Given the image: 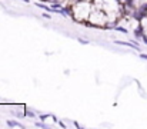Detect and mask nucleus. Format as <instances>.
I'll use <instances>...</instances> for the list:
<instances>
[{"mask_svg":"<svg viewBox=\"0 0 147 129\" xmlns=\"http://www.w3.org/2000/svg\"><path fill=\"white\" fill-rule=\"evenodd\" d=\"M34 126H36V128H45V129L49 128V125H46V124H42V122H36V124H34Z\"/></svg>","mask_w":147,"mask_h":129,"instance_id":"4","label":"nucleus"},{"mask_svg":"<svg viewBox=\"0 0 147 129\" xmlns=\"http://www.w3.org/2000/svg\"><path fill=\"white\" fill-rule=\"evenodd\" d=\"M11 115H14L16 118H24V112H16V111H11Z\"/></svg>","mask_w":147,"mask_h":129,"instance_id":"3","label":"nucleus"},{"mask_svg":"<svg viewBox=\"0 0 147 129\" xmlns=\"http://www.w3.org/2000/svg\"><path fill=\"white\" fill-rule=\"evenodd\" d=\"M22 1H24V3H29V0H22Z\"/></svg>","mask_w":147,"mask_h":129,"instance_id":"10","label":"nucleus"},{"mask_svg":"<svg viewBox=\"0 0 147 129\" xmlns=\"http://www.w3.org/2000/svg\"><path fill=\"white\" fill-rule=\"evenodd\" d=\"M24 115H26V116H29V118H34V116H36V113H34V112H32V111H24Z\"/></svg>","mask_w":147,"mask_h":129,"instance_id":"5","label":"nucleus"},{"mask_svg":"<svg viewBox=\"0 0 147 129\" xmlns=\"http://www.w3.org/2000/svg\"><path fill=\"white\" fill-rule=\"evenodd\" d=\"M7 126L9 128H24L22 124H19L17 121H7Z\"/></svg>","mask_w":147,"mask_h":129,"instance_id":"1","label":"nucleus"},{"mask_svg":"<svg viewBox=\"0 0 147 129\" xmlns=\"http://www.w3.org/2000/svg\"><path fill=\"white\" fill-rule=\"evenodd\" d=\"M140 57H142V59H147V55H144V53H140Z\"/></svg>","mask_w":147,"mask_h":129,"instance_id":"8","label":"nucleus"},{"mask_svg":"<svg viewBox=\"0 0 147 129\" xmlns=\"http://www.w3.org/2000/svg\"><path fill=\"white\" fill-rule=\"evenodd\" d=\"M82 1H89V3H93V0H82Z\"/></svg>","mask_w":147,"mask_h":129,"instance_id":"9","label":"nucleus"},{"mask_svg":"<svg viewBox=\"0 0 147 129\" xmlns=\"http://www.w3.org/2000/svg\"><path fill=\"white\" fill-rule=\"evenodd\" d=\"M43 17H45V19H51V16L47 14V13H43Z\"/></svg>","mask_w":147,"mask_h":129,"instance_id":"7","label":"nucleus"},{"mask_svg":"<svg viewBox=\"0 0 147 129\" xmlns=\"http://www.w3.org/2000/svg\"><path fill=\"white\" fill-rule=\"evenodd\" d=\"M114 30H117V32H120V33H124V35H127V33H129V30H127L126 27H123V26H119V25L116 26V29H114Z\"/></svg>","mask_w":147,"mask_h":129,"instance_id":"2","label":"nucleus"},{"mask_svg":"<svg viewBox=\"0 0 147 129\" xmlns=\"http://www.w3.org/2000/svg\"><path fill=\"white\" fill-rule=\"evenodd\" d=\"M79 42L82 43V44H87V43H89L86 39H82V38H79Z\"/></svg>","mask_w":147,"mask_h":129,"instance_id":"6","label":"nucleus"}]
</instances>
